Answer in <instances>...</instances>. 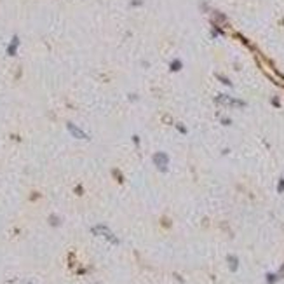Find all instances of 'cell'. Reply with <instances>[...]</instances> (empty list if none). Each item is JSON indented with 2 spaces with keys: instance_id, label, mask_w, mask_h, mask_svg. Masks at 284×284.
<instances>
[{
  "instance_id": "6da1fadb",
  "label": "cell",
  "mask_w": 284,
  "mask_h": 284,
  "mask_svg": "<svg viewBox=\"0 0 284 284\" xmlns=\"http://www.w3.org/2000/svg\"><path fill=\"white\" fill-rule=\"evenodd\" d=\"M155 160H157V166L160 167V169H166V162H167V157L164 154H157L155 155Z\"/></svg>"
},
{
  "instance_id": "7a4b0ae2",
  "label": "cell",
  "mask_w": 284,
  "mask_h": 284,
  "mask_svg": "<svg viewBox=\"0 0 284 284\" xmlns=\"http://www.w3.org/2000/svg\"><path fill=\"white\" fill-rule=\"evenodd\" d=\"M68 129L72 131V133H73V136H77V138H86V134H84V133H82L80 129H77V127H75L73 124H68Z\"/></svg>"
}]
</instances>
